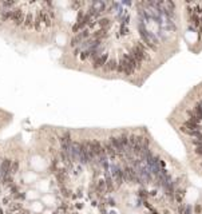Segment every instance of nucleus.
Instances as JSON below:
<instances>
[{
  "label": "nucleus",
  "instance_id": "nucleus-12",
  "mask_svg": "<svg viewBox=\"0 0 202 214\" xmlns=\"http://www.w3.org/2000/svg\"><path fill=\"white\" fill-rule=\"evenodd\" d=\"M17 167H19V163H17L16 161H15V162L11 165V170H9V174H15V173H16V171H17Z\"/></svg>",
  "mask_w": 202,
  "mask_h": 214
},
{
  "label": "nucleus",
  "instance_id": "nucleus-7",
  "mask_svg": "<svg viewBox=\"0 0 202 214\" xmlns=\"http://www.w3.org/2000/svg\"><path fill=\"white\" fill-rule=\"evenodd\" d=\"M116 68H118V62H116L115 59H110V60H107L106 63H104V66H103V70L106 71V73L116 71Z\"/></svg>",
  "mask_w": 202,
  "mask_h": 214
},
{
  "label": "nucleus",
  "instance_id": "nucleus-6",
  "mask_svg": "<svg viewBox=\"0 0 202 214\" xmlns=\"http://www.w3.org/2000/svg\"><path fill=\"white\" fill-rule=\"evenodd\" d=\"M111 170H113V177H114V180H115V182L118 185H121L122 181H123V171L119 167H116L115 165L111 166Z\"/></svg>",
  "mask_w": 202,
  "mask_h": 214
},
{
  "label": "nucleus",
  "instance_id": "nucleus-10",
  "mask_svg": "<svg viewBox=\"0 0 202 214\" xmlns=\"http://www.w3.org/2000/svg\"><path fill=\"white\" fill-rule=\"evenodd\" d=\"M104 151H106L109 155H111V157H115V150H114V147L111 146V143H104Z\"/></svg>",
  "mask_w": 202,
  "mask_h": 214
},
{
  "label": "nucleus",
  "instance_id": "nucleus-11",
  "mask_svg": "<svg viewBox=\"0 0 202 214\" xmlns=\"http://www.w3.org/2000/svg\"><path fill=\"white\" fill-rule=\"evenodd\" d=\"M20 208H22V205H19V203H12V205L9 206L8 211H9V213H14V211L20 210Z\"/></svg>",
  "mask_w": 202,
  "mask_h": 214
},
{
  "label": "nucleus",
  "instance_id": "nucleus-5",
  "mask_svg": "<svg viewBox=\"0 0 202 214\" xmlns=\"http://www.w3.org/2000/svg\"><path fill=\"white\" fill-rule=\"evenodd\" d=\"M104 8H106V3L103 1H95V3L91 4V9H90V15H95V14H99V12H103Z\"/></svg>",
  "mask_w": 202,
  "mask_h": 214
},
{
  "label": "nucleus",
  "instance_id": "nucleus-4",
  "mask_svg": "<svg viewBox=\"0 0 202 214\" xmlns=\"http://www.w3.org/2000/svg\"><path fill=\"white\" fill-rule=\"evenodd\" d=\"M9 19H12L16 24H22L24 22V14L20 11V9H12L11 17H9Z\"/></svg>",
  "mask_w": 202,
  "mask_h": 214
},
{
  "label": "nucleus",
  "instance_id": "nucleus-14",
  "mask_svg": "<svg viewBox=\"0 0 202 214\" xmlns=\"http://www.w3.org/2000/svg\"><path fill=\"white\" fill-rule=\"evenodd\" d=\"M109 22L110 20H107V19H102V20L99 22V26H101V27H106V26H109V24H110Z\"/></svg>",
  "mask_w": 202,
  "mask_h": 214
},
{
  "label": "nucleus",
  "instance_id": "nucleus-13",
  "mask_svg": "<svg viewBox=\"0 0 202 214\" xmlns=\"http://www.w3.org/2000/svg\"><path fill=\"white\" fill-rule=\"evenodd\" d=\"M26 24L27 27H31L32 26V15H27V19H26Z\"/></svg>",
  "mask_w": 202,
  "mask_h": 214
},
{
  "label": "nucleus",
  "instance_id": "nucleus-3",
  "mask_svg": "<svg viewBox=\"0 0 202 214\" xmlns=\"http://www.w3.org/2000/svg\"><path fill=\"white\" fill-rule=\"evenodd\" d=\"M87 36H88V31H87V29H84V31H82L81 34L76 35L75 38H72V40H71V46H72V47L79 46L81 43H83L84 39H86Z\"/></svg>",
  "mask_w": 202,
  "mask_h": 214
},
{
  "label": "nucleus",
  "instance_id": "nucleus-1",
  "mask_svg": "<svg viewBox=\"0 0 202 214\" xmlns=\"http://www.w3.org/2000/svg\"><path fill=\"white\" fill-rule=\"evenodd\" d=\"M130 56L139 64L144 59H147V52H146V50H144V47L142 44H135L130 51Z\"/></svg>",
  "mask_w": 202,
  "mask_h": 214
},
{
  "label": "nucleus",
  "instance_id": "nucleus-9",
  "mask_svg": "<svg viewBox=\"0 0 202 214\" xmlns=\"http://www.w3.org/2000/svg\"><path fill=\"white\" fill-rule=\"evenodd\" d=\"M124 177H126L127 181H135L138 174H137V171H134L131 167H126L124 169Z\"/></svg>",
  "mask_w": 202,
  "mask_h": 214
},
{
  "label": "nucleus",
  "instance_id": "nucleus-8",
  "mask_svg": "<svg viewBox=\"0 0 202 214\" xmlns=\"http://www.w3.org/2000/svg\"><path fill=\"white\" fill-rule=\"evenodd\" d=\"M107 62V54H102L101 56H98V58L94 59L93 62V67L94 68H101V67L104 66V63Z\"/></svg>",
  "mask_w": 202,
  "mask_h": 214
},
{
  "label": "nucleus",
  "instance_id": "nucleus-2",
  "mask_svg": "<svg viewBox=\"0 0 202 214\" xmlns=\"http://www.w3.org/2000/svg\"><path fill=\"white\" fill-rule=\"evenodd\" d=\"M110 143H111V146L114 147L115 153H118V154L124 153V147L122 146V142H121V139H119V136L118 138H116V136H113V138L110 139Z\"/></svg>",
  "mask_w": 202,
  "mask_h": 214
}]
</instances>
